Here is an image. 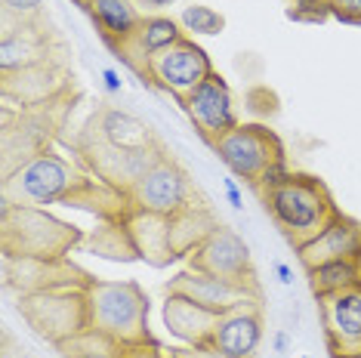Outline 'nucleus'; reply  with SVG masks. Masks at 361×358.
I'll use <instances>...</instances> for the list:
<instances>
[{
  "label": "nucleus",
  "instance_id": "obj_1",
  "mask_svg": "<svg viewBox=\"0 0 361 358\" xmlns=\"http://www.w3.org/2000/svg\"><path fill=\"white\" fill-rule=\"evenodd\" d=\"M259 198L266 214L272 216V223L293 244V250L312 241L340 214L327 185L318 176H306V173H287L275 179L272 185L259 189Z\"/></svg>",
  "mask_w": 361,
  "mask_h": 358
},
{
  "label": "nucleus",
  "instance_id": "obj_2",
  "mask_svg": "<svg viewBox=\"0 0 361 358\" xmlns=\"http://www.w3.org/2000/svg\"><path fill=\"white\" fill-rule=\"evenodd\" d=\"M90 328L111 337L124 349L154 343L149 331V294L136 281H99L87 284Z\"/></svg>",
  "mask_w": 361,
  "mask_h": 358
},
{
  "label": "nucleus",
  "instance_id": "obj_3",
  "mask_svg": "<svg viewBox=\"0 0 361 358\" xmlns=\"http://www.w3.org/2000/svg\"><path fill=\"white\" fill-rule=\"evenodd\" d=\"M90 183H93V176L78 161H68L62 154H56L53 149H47L4 179V204L13 207L68 204Z\"/></svg>",
  "mask_w": 361,
  "mask_h": 358
},
{
  "label": "nucleus",
  "instance_id": "obj_4",
  "mask_svg": "<svg viewBox=\"0 0 361 358\" xmlns=\"http://www.w3.org/2000/svg\"><path fill=\"white\" fill-rule=\"evenodd\" d=\"M210 149L228 167V173L257 185V189H266L275 179L290 173L281 140L275 136V130L262 124H238L219 140H213Z\"/></svg>",
  "mask_w": 361,
  "mask_h": 358
},
{
  "label": "nucleus",
  "instance_id": "obj_5",
  "mask_svg": "<svg viewBox=\"0 0 361 358\" xmlns=\"http://www.w3.org/2000/svg\"><path fill=\"white\" fill-rule=\"evenodd\" d=\"M0 219H4V257L65 259L80 241L75 226L53 216L47 207L4 204Z\"/></svg>",
  "mask_w": 361,
  "mask_h": 358
},
{
  "label": "nucleus",
  "instance_id": "obj_6",
  "mask_svg": "<svg viewBox=\"0 0 361 358\" xmlns=\"http://www.w3.org/2000/svg\"><path fill=\"white\" fill-rule=\"evenodd\" d=\"M19 315L53 346L90 331L87 288H50L19 297Z\"/></svg>",
  "mask_w": 361,
  "mask_h": 358
},
{
  "label": "nucleus",
  "instance_id": "obj_7",
  "mask_svg": "<svg viewBox=\"0 0 361 358\" xmlns=\"http://www.w3.org/2000/svg\"><path fill=\"white\" fill-rule=\"evenodd\" d=\"M80 158L84 164H90V173L99 176V183L111 185L118 192H130L133 183L142 173L158 164V161L167 158V152L161 145H145V149H118V145L105 142L99 136V130L90 121L84 140H80Z\"/></svg>",
  "mask_w": 361,
  "mask_h": 358
},
{
  "label": "nucleus",
  "instance_id": "obj_8",
  "mask_svg": "<svg viewBox=\"0 0 361 358\" xmlns=\"http://www.w3.org/2000/svg\"><path fill=\"white\" fill-rule=\"evenodd\" d=\"M213 62L210 56L204 53L201 44H195V37H183L176 40L173 47L161 50L158 56L149 59V68H145V78L152 80L158 90L170 93L173 99H179V105L185 102V96L192 93L195 87H201L204 80L213 75Z\"/></svg>",
  "mask_w": 361,
  "mask_h": 358
},
{
  "label": "nucleus",
  "instance_id": "obj_9",
  "mask_svg": "<svg viewBox=\"0 0 361 358\" xmlns=\"http://www.w3.org/2000/svg\"><path fill=\"white\" fill-rule=\"evenodd\" d=\"M127 201H130V207H136V210L173 216L179 210L195 204V185L185 170L167 154L149 173H142L136 179L133 189L127 192Z\"/></svg>",
  "mask_w": 361,
  "mask_h": 358
},
{
  "label": "nucleus",
  "instance_id": "obj_10",
  "mask_svg": "<svg viewBox=\"0 0 361 358\" xmlns=\"http://www.w3.org/2000/svg\"><path fill=\"white\" fill-rule=\"evenodd\" d=\"M188 268H198V272H210V275H219V278L259 288L257 272H253V263H250L247 241L235 229H228V226H216V229L207 235V241L188 257Z\"/></svg>",
  "mask_w": 361,
  "mask_h": 358
},
{
  "label": "nucleus",
  "instance_id": "obj_11",
  "mask_svg": "<svg viewBox=\"0 0 361 358\" xmlns=\"http://www.w3.org/2000/svg\"><path fill=\"white\" fill-rule=\"evenodd\" d=\"M183 109H185L188 121L195 124V130H198L207 142L219 140L223 133H228V130H235L241 124L235 96H232V90H228L226 78L219 75V71H213L201 87H195L192 93L185 96Z\"/></svg>",
  "mask_w": 361,
  "mask_h": 358
},
{
  "label": "nucleus",
  "instance_id": "obj_12",
  "mask_svg": "<svg viewBox=\"0 0 361 358\" xmlns=\"http://www.w3.org/2000/svg\"><path fill=\"white\" fill-rule=\"evenodd\" d=\"M318 312L331 358L361 352V284L318 297Z\"/></svg>",
  "mask_w": 361,
  "mask_h": 358
},
{
  "label": "nucleus",
  "instance_id": "obj_13",
  "mask_svg": "<svg viewBox=\"0 0 361 358\" xmlns=\"http://www.w3.org/2000/svg\"><path fill=\"white\" fill-rule=\"evenodd\" d=\"M6 288L22 294H37L50 288H87L90 275L75 268L68 259H31V257H4Z\"/></svg>",
  "mask_w": 361,
  "mask_h": 358
},
{
  "label": "nucleus",
  "instance_id": "obj_14",
  "mask_svg": "<svg viewBox=\"0 0 361 358\" xmlns=\"http://www.w3.org/2000/svg\"><path fill=\"white\" fill-rule=\"evenodd\" d=\"M262 343V297L244 300L235 309L219 315L210 346L226 358H253Z\"/></svg>",
  "mask_w": 361,
  "mask_h": 358
},
{
  "label": "nucleus",
  "instance_id": "obj_15",
  "mask_svg": "<svg viewBox=\"0 0 361 358\" xmlns=\"http://www.w3.org/2000/svg\"><path fill=\"white\" fill-rule=\"evenodd\" d=\"M167 294H183V297L195 300V303L207 306L219 315L228 312V309H235L238 303H244V300L262 297L259 288L219 278V275H210V272H198V268H185V272H179L176 278H170Z\"/></svg>",
  "mask_w": 361,
  "mask_h": 358
},
{
  "label": "nucleus",
  "instance_id": "obj_16",
  "mask_svg": "<svg viewBox=\"0 0 361 358\" xmlns=\"http://www.w3.org/2000/svg\"><path fill=\"white\" fill-rule=\"evenodd\" d=\"M65 75L62 65L40 62L31 65V68L13 71V75H4V99L16 105V109H40V105H53L59 99V93L65 90Z\"/></svg>",
  "mask_w": 361,
  "mask_h": 358
},
{
  "label": "nucleus",
  "instance_id": "obj_17",
  "mask_svg": "<svg viewBox=\"0 0 361 358\" xmlns=\"http://www.w3.org/2000/svg\"><path fill=\"white\" fill-rule=\"evenodd\" d=\"M302 268H315L336 259H361V223L346 214H336L312 241L297 247Z\"/></svg>",
  "mask_w": 361,
  "mask_h": 358
},
{
  "label": "nucleus",
  "instance_id": "obj_18",
  "mask_svg": "<svg viewBox=\"0 0 361 358\" xmlns=\"http://www.w3.org/2000/svg\"><path fill=\"white\" fill-rule=\"evenodd\" d=\"M183 37H185V31L179 25V19L164 16V13H145L142 22H139V28L133 31V37L124 40L121 47H114V50L124 56V62L133 71L145 75L152 56H158L161 50L173 47L176 40H183Z\"/></svg>",
  "mask_w": 361,
  "mask_h": 358
},
{
  "label": "nucleus",
  "instance_id": "obj_19",
  "mask_svg": "<svg viewBox=\"0 0 361 358\" xmlns=\"http://www.w3.org/2000/svg\"><path fill=\"white\" fill-rule=\"evenodd\" d=\"M121 219H124L127 235H130V241H133L136 259H142V263H149L154 268L176 263L173 244H170V216L130 207Z\"/></svg>",
  "mask_w": 361,
  "mask_h": 358
},
{
  "label": "nucleus",
  "instance_id": "obj_20",
  "mask_svg": "<svg viewBox=\"0 0 361 358\" xmlns=\"http://www.w3.org/2000/svg\"><path fill=\"white\" fill-rule=\"evenodd\" d=\"M164 328L173 340H179L183 346H207L213 340V328L219 321V312L195 303L183 294H167L164 300Z\"/></svg>",
  "mask_w": 361,
  "mask_h": 358
},
{
  "label": "nucleus",
  "instance_id": "obj_21",
  "mask_svg": "<svg viewBox=\"0 0 361 358\" xmlns=\"http://www.w3.org/2000/svg\"><path fill=\"white\" fill-rule=\"evenodd\" d=\"M40 62H50V35L44 25L31 19L4 31V40H0V71L4 75H13V71L31 68Z\"/></svg>",
  "mask_w": 361,
  "mask_h": 358
},
{
  "label": "nucleus",
  "instance_id": "obj_22",
  "mask_svg": "<svg viewBox=\"0 0 361 358\" xmlns=\"http://www.w3.org/2000/svg\"><path fill=\"white\" fill-rule=\"evenodd\" d=\"M87 13L93 16L96 28L102 31V37L111 47H121L124 40L133 37V31L145 16L136 0H90Z\"/></svg>",
  "mask_w": 361,
  "mask_h": 358
},
{
  "label": "nucleus",
  "instance_id": "obj_23",
  "mask_svg": "<svg viewBox=\"0 0 361 358\" xmlns=\"http://www.w3.org/2000/svg\"><path fill=\"white\" fill-rule=\"evenodd\" d=\"M93 127L99 130L105 142L118 145V149H145V145H158L152 127L142 118L130 115L124 109H102L96 111Z\"/></svg>",
  "mask_w": 361,
  "mask_h": 358
},
{
  "label": "nucleus",
  "instance_id": "obj_24",
  "mask_svg": "<svg viewBox=\"0 0 361 358\" xmlns=\"http://www.w3.org/2000/svg\"><path fill=\"white\" fill-rule=\"evenodd\" d=\"M216 216L204 204H192L170 216V244H173L176 259H188L195 250L207 241V235L216 229Z\"/></svg>",
  "mask_w": 361,
  "mask_h": 358
},
{
  "label": "nucleus",
  "instance_id": "obj_25",
  "mask_svg": "<svg viewBox=\"0 0 361 358\" xmlns=\"http://www.w3.org/2000/svg\"><path fill=\"white\" fill-rule=\"evenodd\" d=\"M309 288L315 297H327L336 290H346L361 284V259H336V263H324L315 268H306Z\"/></svg>",
  "mask_w": 361,
  "mask_h": 358
},
{
  "label": "nucleus",
  "instance_id": "obj_26",
  "mask_svg": "<svg viewBox=\"0 0 361 358\" xmlns=\"http://www.w3.org/2000/svg\"><path fill=\"white\" fill-rule=\"evenodd\" d=\"M87 247L93 250L96 257L114 259V263H121V259H124V263L127 259H136V250H133V241H130V235H127L124 219H111L109 226L96 229L87 238Z\"/></svg>",
  "mask_w": 361,
  "mask_h": 358
},
{
  "label": "nucleus",
  "instance_id": "obj_27",
  "mask_svg": "<svg viewBox=\"0 0 361 358\" xmlns=\"http://www.w3.org/2000/svg\"><path fill=\"white\" fill-rule=\"evenodd\" d=\"M62 352V358H124L127 349L121 343H114L111 337H105L99 331H84L78 337L65 340L62 346H56Z\"/></svg>",
  "mask_w": 361,
  "mask_h": 358
},
{
  "label": "nucleus",
  "instance_id": "obj_28",
  "mask_svg": "<svg viewBox=\"0 0 361 358\" xmlns=\"http://www.w3.org/2000/svg\"><path fill=\"white\" fill-rule=\"evenodd\" d=\"M179 25L188 37H216L226 28V16L207 4H192L179 13Z\"/></svg>",
  "mask_w": 361,
  "mask_h": 358
},
{
  "label": "nucleus",
  "instance_id": "obj_29",
  "mask_svg": "<svg viewBox=\"0 0 361 358\" xmlns=\"http://www.w3.org/2000/svg\"><path fill=\"white\" fill-rule=\"evenodd\" d=\"M327 13L346 25H361V0H324Z\"/></svg>",
  "mask_w": 361,
  "mask_h": 358
},
{
  "label": "nucleus",
  "instance_id": "obj_30",
  "mask_svg": "<svg viewBox=\"0 0 361 358\" xmlns=\"http://www.w3.org/2000/svg\"><path fill=\"white\" fill-rule=\"evenodd\" d=\"M40 10H44V0H4V13L16 16L19 22L37 19Z\"/></svg>",
  "mask_w": 361,
  "mask_h": 358
},
{
  "label": "nucleus",
  "instance_id": "obj_31",
  "mask_svg": "<svg viewBox=\"0 0 361 358\" xmlns=\"http://www.w3.org/2000/svg\"><path fill=\"white\" fill-rule=\"evenodd\" d=\"M302 6H293L290 13V19H300V22H324L327 16V6H324V0H300Z\"/></svg>",
  "mask_w": 361,
  "mask_h": 358
},
{
  "label": "nucleus",
  "instance_id": "obj_32",
  "mask_svg": "<svg viewBox=\"0 0 361 358\" xmlns=\"http://www.w3.org/2000/svg\"><path fill=\"white\" fill-rule=\"evenodd\" d=\"M170 358H226L216 346H173L170 349Z\"/></svg>",
  "mask_w": 361,
  "mask_h": 358
},
{
  "label": "nucleus",
  "instance_id": "obj_33",
  "mask_svg": "<svg viewBox=\"0 0 361 358\" xmlns=\"http://www.w3.org/2000/svg\"><path fill=\"white\" fill-rule=\"evenodd\" d=\"M223 192H226L232 210L241 214V210H244V195H241V185H238V176H223Z\"/></svg>",
  "mask_w": 361,
  "mask_h": 358
},
{
  "label": "nucleus",
  "instance_id": "obj_34",
  "mask_svg": "<svg viewBox=\"0 0 361 358\" xmlns=\"http://www.w3.org/2000/svg\"><path fill=\"white\" fill-rule=\"evenodd\" d=\"M102 87H105V93L118 96L121 90H124V80H121V71H118V68H102Z\"/></svg>",
  "mask_w": 361,
  "mask_h": 358
},
{
  "label": "nucleus",
  "instance_id": "obj_35",
  "mask_svg": "<svg viewBox=\"0 0 361 358\" xmlns=\"http://www.w3.org/2000/svg\"><path fill=\"white\" fill-rule=\"evenodd\" d=\"M124 358H170V352H167V355H161L158 349H154V343H149V346L127 349V355H124Z\"/></svg>",
  "mask_w": 361,
  "mask_h": 358
},
{
  "label": "nucleus",
  "instance_id": "obj_36",
  "mask_svg": "<svg viewBox=\"0 0 361 358\" xmlns=\"http://www.w3.org/2000/svg\"><path fill=\"white\" fill-rule=\"evenodd\" d=\"M275 268V278L284 284V288H293V268L287 266V263H281V259H278V263L272 266Z\"/></svg>",
  "mask_w": 361,
  "mask_h": 358
},
{
  "label": "nucleus",
  "instance_id": "obj_37",
  "mask_svg": "<svg viewBox=\"0 0 361 358\" xmlns=\"http://www.w3.org/2000/svg\"><path fill=\"white\" fill-rule=\"evenodd\" d=\"M139 4V10H152V13H158V10H167V6H173L176 0H136Z\"/></svg>",
  "mask_w": 361,
  "mask_h": 358
},
{
  "label": "nucleus",
  "instance_id": "obj_38",
  "mask_svg": "<svg viewBox=\"0 0 361 358\" xmlns=\"http://www.w3.org/2000/svg\"><path fill=\"white\" fill-rule=\"evenodd\" d=\"M272 346H275V352H278V355H284L287 349H290V333H287V331H275Z\"/></svg>",
  "mask_w": 361,
  "mask_h": 358
},
{
  "label": "nucleus",
  "instance_id": "obj_39",
  "mask_svg": "<svg viewBox=\"0 0 361 358\" xmlns=\"http://www.w3.org/2000/svg\"><path fill=\"white\" fill-rule=\"evenodd\" d=\"M340 358H361V352H355V355H340Z\"/></svg>",
  "mask_w": 361,
  "mask_h": 358
},
{
  "label": "nucleus",
  "instance_id": "obj_40",
  "mask_svg": "<svg viewBox=\"0 0 361 358\" xmlns=\"http://www.w3.org/2000/svg\"><path fill=\"white\" fill-rule=\"evenodd\" d=\"M78 4H80V6H90V0H78Z\"/></svg>",
  "mask_w": 361,
  "mask_h": 358
},
{
  "label": "nucleus",
  "instance_id": "obj_41",
  "mask_svg": "<svg viewBox=\"0 0 361 358\" xmlns=\"http://www.w3.org/2000/svg\"><path fill=\"white\" fill-rule=\"evenodd\" d=\"M302 358H312V355H302Z\"/></svg>",
  "mask_w": 361,
  "mask_h": 358
}]
</instances>
